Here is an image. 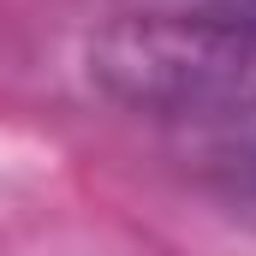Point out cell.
Listing matches in <instances>:
<instances>
[{
    "mask_svg": "<svg viewBox=\"0 0 256 256\" xmlns=\"http://www.w3.org/2000/svg\"><path fill=\"white\" fill-rule=\"evenodd\" d=\"M90 78L108 102L155 120L256 114V36L185 12H120L90 36Z\"/></svg>",
    "mask_w": 256,
    "mask_h": 256,
    "instance_id": "1",
    "label": "cell"
},
{
    "mask_svg": "<svg viewBox=\"0 0 256 256\" xmlns=\"http://www.w3.org/2000/svg\"><path fill=\"white\" fill-rule=\"evenodd\" d=\"M137 12H185V18L232 24V30L256 36V0H137Z\"/></svg>",
    "mask_w": 256,
    "mask_h": 256,
    "instance_id": "2",
    "label": "cell"
}]
</instances>
